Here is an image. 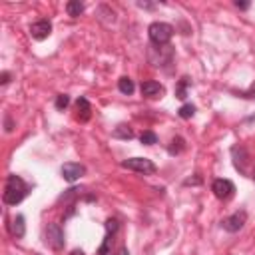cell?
<instances>
[{
	"label": "cell",
	"instance_id": "1",
	"mask_svg": "<svg viewBox=\"0 0 255 255\" xmlns=\"http://www.w3.org/2000/svg\"><path fill=\"white\" fill-rule=\"evenodd\" d=\"M26 193H28V187H26L24 179L18 177V175H8L6 185H4V195H2L4 203L16 205L26 197Z\"/></svg>",
	"mask_w": 255,
	"mask_h": 255
},
{
	"label": "cell",
	"instance_id": "2",
	"mask_svg": "<svg viewBox=\"0 0 255 255\" xmlns=\"http://www.w3.org/2000/svg\"><path fill=\"white\" fill-rule=\"evenodd\" d=\"M147 34H149V40L155 46H165L173 36V28L169 24H165V22H153L147 28Z\"/></svg>",
	"mask_w": 255,
	"mask_h": 255
},
{
	"label": "cell",
	"instance_id": "3",
	"mask_svg": "<svg viewBox=\"0 0 255 255\" xmlns=\"http://www.w3.org/2000/svg\"><path fill=\"white\" fill-rule=\"evenodd\" d=\"M122 167H128V169H133V171H139V173H153L155 171V163L147 157H129V159H124L122 161Z\"/></svg>",
	"mask_w": 255,
	"mask_h": 255
},
{
	"label": "cell",
	"instance_id": "4",
	"mask_svg": "<svg viewBox=\"0 0 255 255\" xmlns=\"http://www.w3.org/2000/svg\"><path fill=\"white\" fill-rule=\"evenodd\" d=\"M211 191L217 199H229L235 193V185H233V181H229L225 177H219L211 183Z\"/></svg>",
	"mask_w": 255,
	"mask_h": 255
},
{
	"label": "cell",
	"instance_id": "5",
	"mask_svg": "<svg viewBox=\"0 0 255 255\" xmlns=\"http://www.w3.org/2000/svg\"><path fill=\"white\" fill-rule=\"evenodd\" d=\"M46 241L52 249H62L64 247V231L58 223H50L46 227Z\"/></svg>",
	"mask_w": 255,
	"mask_h": 255
},
{
	"label": "cell",
	"instance_id": "6",
	"mask_svg": "<svg viewBox=\"0 0 255 255\" xmlns=\"http://www.w3.org/2000/svg\"><path fill=\"white\" fill-rule=\"evenodd\" d=\"M245 221H247V213L245 211H235L233 215H229V217H225L221 221V227L225 231H229V233H235L245 225Z\"/></svg>",
	"mask_w": 255,
	"mask_h": 255
},
{
	"label": "cell",
	"instance_id": "7",
	"mask_svg": "<svg viewBox=\"0 0 255 255\" xmlns=\"http://www.w3.org/2000/svg\"><path fill=\"white\" fill-rule=\"evenodd\" d=\"M84 165H80V163H74V161H68V163H64L62 165V177L66 179V181H76V179H80L82 175H84Z\"/></svg>",
	"mask_w": 255,
	"mask_h": 255
},
{
	"label": "cell",
	"instance_id": "8",
	"mask_svg": "<svg viewBox=\"0 0 255 255\" xmlns=\"http://www.w3.org/2000/svg\"><path fill=\"white\" fill-rule=\"evenodd\" d=\"M30 34L34 40H46L52 34V24L48 20H38L30 26Z\"/></svg>",
	"mask_w": 255,
	"mask_h": 255
},
{
	"label": "cell",
	"instance_id": "9",
	"mask_svg": "<svg viewBox=\"0 0 255 255\" xmlns=\"http://www.w3.org/2000/svg\"><path fill=\"white\" fill-rule=\"evenodd\" d=\"M118 227H120V225H118L116 219H108V221H106V229H108V233H106V237H104V243H102L98 255H108V253H110V249H112V237H114V233L118 231Z\"/></svg>",
	"mask_w": 255,
	"mask_h": 255
},
{
	"label": "cell",
	"instance_id": "10",
	"mask_svg": "<svg viewBox=\"0 0 255 255\" xmlns=\"http://www.w3.org/2000/svg\"><path fill=\"white\" fill-rule=\"evenodd\" d=\"M161 94H163V86L159 82L145 80L141 84V96H145V98H159Z\"/></svg>",
	"mask_w": 255,
	"mask_h": 255
},
{
	"label": "cell",
	"instance_id": "11",
	"mask_svg": "<svg viewBox=\"0 0 255 255\" xmlns=\"http://www.w3.org/2000/svg\"><path fill=\"white\" fill-rule=\"evenodd\" d=\"M231 153H233V163H235V167H237L239 171H245V161H247V149H245L243 145H235V147L231 149Z\"/></svg>",
	"mask_w": 255,
	"mask_h": 255
},
{
	"label": "cell",
	"instance_id": "12",
	"mask_svg": "<svg viewBox=\"0 0 255 255\" xmlns=\"http://www.w3.org/2000/svg\"><path fill=\"white\" fill-rule=\"evenodd\" d=\"M76 110H78V118H80L82 122H88V120H90V116H92V106H90V102H88L86 98H78Z\"/></svg>",
	"mask_w": 255,
	"mask_h": 255
},
{
	"label": "cell",
	"instance_id": "13",
	"mask_svg": "<svg viewBox=\"0 0 255 255\" xmlns=\"http://www.w3.org/2000/svg\"><path fill=\"white\" fill-rule=\"evenodd\" d=\"M10 233L14 235V237H24V233H26V225H24V215H16L14 219H12V223H10Z\"/></svg>",
	"mask_w": 255,
	"mask_h": 255
},
{
	"label": "cell",
	"instance_id": "14",
	"mask_svg": "<svg viewBox=\"0 0 255 255\" xmlns=\"http://www.w3.org/2000/svg\"><path fill=\"white\" fill-rule=\"evenodd\" d=\"M118 88H120V92H122V94H126V96H131V94H133V90H135L133 80H131V78H128V76H124V78H120V80H118Z\"/></svg>",
	"mask_w": 255,
	"mask_h": 255
},
{
	"label": "cell",
	"instance_id": "15",
	"mask_svg": "<svg viewBox=\"0 0 255 255\" xmlns=\"http://www.w3.org/2000/svg\"><path fill=\"white\" fill-rule=\"evenodd\" d=\"M66 12H68V16H80L82 12H84V4L80 2V0H70L68 4H66Z\"/></svg>",
	"mask_w": 255,
	"mask_h": 255
},
{
	"label": "cell",
	"instance_id": "16",
	"mask_svg": "<svg viewBox=\"0 0 255 255\" xmlns=\"http://www.w3.org/2000/svg\"><path fill=\"white\" fill-rule=\"evenodd\" d=\"M185 149V141H183V137H173L171 139V143H169V147H167V151L171 153V155H177V153H181Z\"/></svg>",
	"mask_w": 255,
	"mask_h": 255
},
{
	"label": "cell",
	"instance_id": "17",
	"mask_svg": "<svg viewBox=\"0 0 255 255\" xmlns=\"http://www.w3.org/2000/svg\"><path fill=\"white\" fill-rule=\"evenodd\" d=\"M187 86H189V78H181L177 88H175V98L179 100H185L187 98Z\"/></svg>",
	"mask_w": 255,
	"mask_h": 255
},
{
	"label": "cell",
	"instance_id": "18",
	"mask_svg": "<svg viewBox=\"0 0 255 255\" xmlns=\"http://www.w3.org/2000/svg\"><path fill=\"white\" fill-rule=\"evenodd\" d=\"M114 137H122V139H131L133 137V131L129 129V126H118L114 129Z\"/></svg>",
	"mask_w": 255,
	"mask_h": 255
},
{
	"label": "cell",
	"instance_id": "19",
	"mask_svg": "<svg viewBox=\"0 0 255 255\" xmlns=\"http://www.w3.org/2000/svg\"><path fill=\"white\" fill-rule=\"evenodd\" d=\"M177 114H179V118L189 120V118H193V116H195V106H193V104H183V106L177 110Z\"/></svg>",
	"mask_w": 255,
	"mask_h": 255
},
{
	"label": "cell",
	"instance_id": "20",
	"mask_svg": "<svg viewBox=\"0 0 255 255\" xmlns=\"http://www.w3.org/2000/svg\"><path fill=\"white\" fill-rule=\"evenodd\" d=\"M139 141H141L143 145H153V143H157V135H155L153 131L145 129V131L139 135Z\"/></svg>",
	"mask_w": 255,
	"mask_h": 255
},
{
	"label": "cell",
	"instance_id": "21",
	"mask_svg": "<svg viewBox=\"0 0 255 255\" xmlns=\"http://www.w3.org/2000/svg\"><path fill=\"white\" fill-rule=\"evenodd\" d=\"M68 104H70V98H68L66 94H60V96L56 98V108H58V110H66Z\"/></svg>",
	"mask_w": 255,
	"mask_h": 255
},
{
	"label": "cell",
	"instance_id": "22",
	"mask_svg": "<svg viewBox=\"0 0 255 255\" xmlns=\"http://www.w3.org/2000/svg\"><path fill=\"white\" fill-rule=\"evenodd\" d=\"M10 82V74L8 72H2V76H0V84H8Z\"/></svg>",
	"mask_w": 255,
	"mask_h": 255
},
{
	"label": "cell",
	"instance_id": "23",
	"mask_svg": "<svg viewBox=\"0 0 255 255\" xmlns=\"http://www.w3.org/2000/svg\"><path fill=\"white\" fill-rule=\"evenodd\" d=\"M235 6H237V8H241V10H247V8H249V2H239V0H237V2H235Z\"/></svg>",
	"mask_w": 255,
	"mask_h": 255
},
{
	"label": "cell",
	"instance_id": "24",
	"mask_svg": "<svg viewBox=\"0 0 255 255\" xmlns=\"http://www.w3.org/2000/svg\"><path fill=\"white\" fill-rule=\"evenodd\" d=\"M14 129V126H12V120H10V116H6V131H12Z\"/></svg>",
	"mask_w": 255,
	"mask_h": 255
},
{
	"label": "cell",
	"instance_id": "25",
	"mask_svg": "<svg viewBox=\"0 0 255 255\" xmlns=\"http://www.w3.org/2000/svg\"><path fill=\"white\" fill-rule=\"evenodd\" d=\"M137 6L139 8H153V4H149V2H137Z\"/></svg>",
	"mask_w": 255,
	"mask_h": 255
},
{
	"label": "cell",
	"instance_id": "26",
	"mask_svg": "<svg viewBox=\"0 0 255 255\" xmlns=\"http://www.w3.org/2000/svg\"><path fill=\"white\" fill-rule=\"evenodd\" d=\"M118 255H128V249H126V247H124V249H120V253H118Z\"/></svg>",
	"mask_w": 255,
	"mask_h": 255
},
{
	"label": "cell",
	"instance_id": "27",
	"mask_svg": "<svg viewBox=\"0 0 255 255\" xmlns=\"http://www.w3.org/2000/svg\"><path fill=\"white\" fill-rule=\"evenodd\" d=\"M72 255H84V253H82V251H74Z\"/></svg>",
	"mask_w": 255,
	"mask_h": 255
},
{
	"label": "cell",
	"instance_id": "28",
	"mask_svg": "<svg viewBox=\"0 0 255 255\" xmlns=\"http://www.w3.org/2000/svg\"><path fill=\"white\" fill-rule=\"evenodd\" d=\"M253 179H255V171H253Z\"/></svg>",
	"mask_w": 255,
	"mask_h": 255
}]
</instances>
